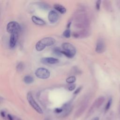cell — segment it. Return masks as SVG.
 Here are the masks:
<instances>
[{"instance_id":"6da1fadb","label":"cell","mask_w":120,"mask_h":120,"mask_svg":"<svg viewBox=\"0 0 120 120\" xmlns=\"http://www.w3.org/2000/svg\"><path fill=\"white\" fill-rule=\"evenodd\" d=\"M75 27L80 29H86L89 25V20L87 15L81 12L78 13L75 17Z\"/></svg>"},{"instance_id":"ac0fdd59","label":"cell","mask_w":120,"mask_h":120,"mask_svg":"<svg viewBox=\"0 0 120 120\" xmlns=\"http://www.w3.org/2000/svg\"><path fill=\"white\" fill-rule=\"evenodd\" d=\"M16 70L18 72H21L24 68V64L22 62H19L16 66Z\"/></svg>"},{"instance_id":"7c38bea8","label":"cell","mask_w":120,"mask_h":120,"mask_svg":"<svg viewBox=\"0 0 120 120\" xmlns=\"http://www.w3.org/2000/svg\"><path fill=\"white\" fill-rule=\"evenodd\" d=\"M41 62L44 64H54L57 63L59 62V60L52 57H45L41 59Z\"/></svg>"},{"instance_id":"7402d4cb","label":"cell","mask_w":120,"mask_h":120,"mask_svg":"<svg viewBox=\"0 0 120 120\" xmlns=\"http://www.w3.org/2000/svg\"><path fill=\"white\" fill-rule=\"evenodd\" d=\"M39 6L40 8H41L44 9H48L49 8V6L45 3H42V2L40 3V4H39Z\"/></svg>"},{"instance_id":"cb8c5ba5","label":"cell","mask_w":120,"mask_h":120,"mask_svg":"<svg viewBox=\"0 0 120 120\" xmlns=\"http://www.w3.org/2000/svg\"><path fill=\"white\" fill-rule=\"evenodd\" d=\"M100 4H101V0H98L96 2V8L97 10H99L100 9Z\"/></svg>"},{"instance_id":"9a60e30c","label":"cell","mask_w":120,"mask_h":120,"mask_svg":"<svg viewBox=\"0 0 120 120\" xmlns=\"http://www.w3.org/2000/svg\"><path fill=\"white\" fill-rule=\"evenodd\" d=\"M53 7L56 10H57L62 14H65L66 12V8L64 6L61 5H60L58 4H55L53 5Z\"/></svg>"},{"instance_id":"e0dca14e","label":"cell","mask_w":120,"mask_h":120,"mask_svg":"<svg viewBox=\"0 0 120 120\" xmlns=\"http://www.w3.org/2000/svg\"><path fill=\"white\" fill-rule=\"evenodd\" d=\"M75 81H76V78L75 76H70L68 77L66 80V82L68 83H73Z\"/></svg>"},{"instance_id":"d4e9b609","label":"cell","mask_w":120,"mask_h":120,"mask_svg":"<svg viewBox=\"0 0 120 120\" xmlns=\"http://www.w3.org/2000/svg\"><path fill=\"white\" fill-rule=\"evenodd\" d=\"M82 86H80V87H78V88H77L75 90V91H74V94H77L78 93H79L80 92V91H81V90H82Z\"/></svg>"},{"instance_id":"3957f363","label":"cell","mask_w":120,"mask_h":120,"mask_svg":"<svg viewBox=\"0 0 120 120\" xmlns=\"http://www.w3.org/2000/svg\"><path fill=\"white\" fill-rule=\"evenodd\" d=\"M62 48L63 50H61V53L68 58L73 57L76 53L75 47L69 43L65 42L63 43L62 44Z\"/></svg>"},{"instance_id":"2e32d148","label":"cell","mask_w":120,"mask_h":120,"mask_svg":"<svg viewBox=\"0 0 120 120\" xmlns=\"http://www.w3.org/2000/svg\"><path fill=\"white\" fill-rule=\"evenodd\" d=\"M34 81L33 77L30 75H26L23 78V81L26 84L31 83Z\"/></svg>"},{"instance_id":"f1b7e54d","label":"cell","mask_w":120,"mask_h":120,"mask_svg":"<svg viewBox=\"0 0 120 120\" xmlns=\"http://www.w3.org/2000/svg\"><path fill=\"white\" fill-rule=\"evenodd\" d=\"M92 120H99L98 117H95L94 119H93Z\"/></svg>"},{"instance_id":"603a6c76","label":"cell","mask_w":120,"mask_h":120,"mask_svg":"<svg viewBox=\"0 0 120 120\" xmlns=\"http://www.w3.org/2000/svg\"><path fill=\"white\" fill-rule=\"evenodd\" d=\"M7 117H8V119L9 120H21L18 118H16L15 116L10 114H8L7 115Z\"/></svg>"},{"instance_id":"484cf974","label":"cell","mask_w":120,"mask_h":120,"mask_svg":"<svg viewBox=\"0 0 120 120\" xmlns=\"http://www.w3.org/2000/svg\"><path fill=\"white\" fill-rule=\"evenodd\" d=\"M75 88V84H72L71 85H70L68 88V89L69 91H72V90H73Z\"/></svg>"},{"instance_id":"44dd1931","label":"cell","mask_w":120,"mask_h":120,"mask_svg":"<svg viewBox=\"0 0 120 120\" xmlns=\"http://www.w3.org/2000/svg\"><path fill=\"white\" fill-rule=\"evenodd\" d=\"M112 99L111 98L109 99V100L108 101V102L105 106V112L107 111L109 109V108L112 105Z\"/></svg>"},{"instance_id":"4fadbf2b","label":"cell","mask_w":120,"mask_h":120,"mask_svg":"<svg viewBox=\"0 0 120 120\" xmlns=\"http://www.w3.org/2000/svg\"><path fill=\"white\" fill-rule=\"evenodd\" d=\"M18 33H15L11 34L9 40V45L11 48H14L17 42L18 39Z\"/></svg>"},{"instance_id":"30bf717a","label":"cell","mask_w":120,"mask_h":120,"mask_svg":"<svg viewBox=\"0 0 120 120\" xmlns=\"http://www.w3.org/2000/svg\"><path fill=\"white\" fill-rule=\"evenodd\" d=\"M105 47V44L104 41L102 39H99L97 41L95 51L97 52L100 53L104 52Z\"/></svg>"},{"instance_id":"8fae6325","label":"cell","mask_w":120,"mask_h":120,"mask_svg":"<svg viewBox=\"0 0 120 120\" xmlns=\"http://www.w3.org/2000/svg\"><path fill=\"white\" fill-rule=\"evenodd\" d=\"M48 18L51 23H54L58 21L59 19V15L55 11L51 10L48 14Z\"/></svg>"},{"instance_id":"277c9868","label":"cell","mask_w":120,"mask_h":120,"mask_svg":"<svg viewBox=\"0 0 120 120\" xmlns=\"http://www.w3.org/2000/svg\"><path fill=\"white\" fill-rule=\"evenodd\" d=\"M21 30L20 25L16 22L12 21L8 22L7 26V30L8 32L12 34L15 33H19Z\"/></svg>"},{"instance_id":"5b68a950","label":"cell","mask_w":120,"mask_h":120,"mask_svg":"<svg viewBox=\"0 0 120 120\" xmlns=\"http://www.w3.org/2000/svg\"><path fill=\"white\" fill-rule=\"evenodd\" d=\"M27 99L30 105L32 107V108L36 111L38 112L40 114L43 113V110L40 106L38 105V104L36 102L35 99H34L32 95L30 92H29L27 95Z\"/></svg>"},{"instance_id":"9c48e42d","label":"cell","mask_w":120,"mask_h":120,"mask_svg":"<svg viewBox=\"0 0 120 120\" xmlns=\"http://www.w3.org/2000/svg\"><path fill=\"white\" fill-rule=\"evenodd\" d=\"M89 32L87 29H83L79 31L73 33V36L75 38H83L89 35Z\"/></svg>"},{"instance_id":"8992f818","label":"cell","mask_w":120,"mask_h":120,"mask_svg":"<svg viewBox=\"0 0 120 120\" xmlns=\"http://www.w3.org/2000/svg\"><path fill=\"white\" fill-rule=\"evenodd\" d=\"M104 100H105V99L103 97H100L98 98L95 101V102L93 103V104L91 105V107L90 108L89 112H88V114H87L88 116L91 115L97 109L99 108L102 105L103 103L104 102Z\"/></svg>"},{"instance_id":"5bb4252c","label":"cell","mask_w":120,"mask_h":120,"mask_svg":"<svg viewBox=\"0 0 120 120\" xmlns=\"http://www.w3.org/2000/svg\"><path fill=\"white\" fill-rule=\"evenodd\" d=\"M31 20L34 23L38 25H44L45 24V22L43 20L36 16H32Z\"/></svg>"},{"instance_id":"d6986e66","label":"cell","mask_w":120,"mask_h":120,"mask_svg":"<svg viewBox=\"0 0 120 120\" xmlns=\"http://www.w3.org/2000/svg\"><path fill=\"white\" fill-rule=\"evenodd\" d=\"M53 52L55 55H58V56H61L62 54L61 50L59 47L54 48L53 49Z\"/></svg>"},{"instance_id":"f546056e","label":"cell","mask_w":120,"mask_h":120,"mask_svg":"<svg viewBox=\"0 0 120 120\" xmlns=\"http://www.w3.org/2000/svg\"><path fill=\"white\" fill-rule=\"evenodd\" d=\"M45 120H50L49 119H45Z\"/></svg>"},{"instance_id":"ffe728a7","label":"cell","mask_w":120,"mask_h":120,"mask_svg":"<svg viewBox=\"0 0 120 120\" xmlns=\"http://www.w3.org/2000/svg\"><path fill=\"white\" fill-rule=\"evenodd\" d=\"M63 35L66 38H69L71 35V32L69 29L66 30L63 33Z\"/></svg>"},{"instance_id":"52a82bcc","label":"cell","mask_w":120,"mask_h":120,"mask_svg":"<svg viewBox=\"0 0 120 120\" xmlns=\"http://www.w3.org/2000/svg\"><path fill=\"white\" fill-rule=\"evenodd\" d=\"M35 75L39 78L46 79L50 77V72L45 68H39L36 70Z\"/></svg>"},{"instance_id":"4316f807","label":"cell","mask_w":120,"mask_h":120,"mask_svg":"<svg viewBox=\"0 0 120 120\" xmlns=\"http://www.w3.org/2000/svg\"><path fill=\"white\" fill-rule=\"evenodd\" d=\"M1 116H2L3 117H5V112H4L1 111Z\"/></svg>"},{"instance_id":"83f0119b","label":"cell","mask_w":120,"mask_h":120,"mask_svg":"<svg viewBox=\"0 0 120 120\" xmlns=\"http://www.w3.org/2000/svg\"><path fill=\"white\" fill-rule=\"evenodd\" d=\"M71 22H69L68 23V25H67V28H69V27H70V25H71Z\"/></svg>"},{"instance_id":"7a4b0ae2","label":"cell","mask_w":120,"mask_h":120,"mask_svg":"<svg viewBox=\"0 0 120 120\" xmlns=\"http://www.w3.org/2000/svg\"><path fill=\"white\" fill-rule=\"evenodd\" d=\"M55 42V40L51 37H45L39 40L36 44L35 47L37 51H41L45 47L53 45Z\"/></svg>"},{"instance_id":"ba28073f","label":"cell","mask_w":120,"mask_h":120,"mask_svg":"<svg viewBox=\"0 0 120 120\" xmlns=\"http://www.w3.org/2000/svg\"><path fill=\"white\" fill-rule=\"evenodd\" d=\"M89 99L87 98H85L84 100L82 102L80 107L75 112V116L76 117H79L84 112L88 105Z\"/></svg>"}]
</instances>
